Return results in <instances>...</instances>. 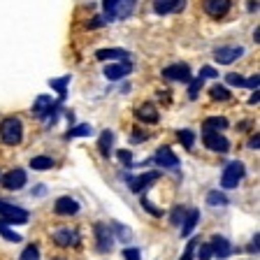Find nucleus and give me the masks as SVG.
<instances>
[{"label":"nucleus","instance_id":"nucleus-1","mask_svg":"<svg viewBox=\"0 0 260 260\" xmlns=\"http://www.w3.org/2000/svg\"><path fill=\"white\" fill-rule=\"evenodd\" d=\"M137 0H105L103 10H105V21H116V19H125L133 14Z\"/></svg>","mask_w":260,"mask_h":260},{"label":"nucleus","instance_id":"nucleus-2","mask_svg":"<svg viewBox=\"0 0 260 260\" xmlns=\"http://www.w3.org/2000/svg\"><path fill=\"white\" fill-rule=\"evenodd\" d=\"M21 135H23V125L16 116H10V119H5L0 123V140L5 142L7 146L19 144V142H21Z\"/></svg>","mask_w":260,"mask_h":260},{"label":"nucleus","instance_id":"nucleus-3","mask_svg":"<svg viewBox=\"0 0 260 260\" xmlns=\"http://www.w3.org/2000/svg\"><path fill=\"white\" fill-rule=\"evenodd\" d=\"M0 216H3L5 223H19V225L28 223V211L16 205H10L5 200H0Z\"/></svg>","mask_w":260,"mask_h":260},{"label":"nucleus","instance_id":"nucleus-4","mask_svg":"<svg viewBox=\"0 0 260 260\" xmlns=\"http://www.w3.org/2000/svg\"><path fill=\"white\" fill-rule=\"evenodd\" d=\"M242 177H244V165L239 160H235V162H230L225 170H223V177H221V186L223 188H237V184L242 181Z\"/></svg>","mask_w":260,"mask_h":260},{"label":"nucleus","instance_id":"nucleus-5","mask_svg":"<svg viewBox=\"0 0 260 260\" xmlns=\"http://www.w3.org/2000/svg\"><path fill=\"white\" fill-rule=\"evenodd\" d=\"M202 142H205L207 149H211V151H216V153L230 151V142H228L221 133H216V130H205V133H202Z\"/></svg>","mask_w":260,"mask_h":260},{"label":"nucleus","instance_id":"nucleus-6","mask_svg":"<svg viewBox=\"0 0 260 260\" xmlns=\"http://www.w3.org/2000/svg\"><path fill=\"white\" fill-rule=\"evenodd\" d=\"M162 77L170 81H190V68L186 63H174V65H168L165 70H162Z\"/></svg>","mask_w":260,"mask_h":260},{"label":"nucleus","instance_id":"nucleus-7","mask_svg":"<svg viewBox=\"0 0 260 260\" xmlns=\"http://www.w3.org/2000/svg\"><path fill=\"white\" fill-rule=\"evenodd\" d=\"M26 172L23 170H12V172H7L5 177H3V186H5L7 190H19V188H23L26 186Z\"/></svg>","mask_w":260,"mask_h":260},{"label":"nucleus","instance_id":"nucleus-8","mask_svg":"<svg viewBox=\"0 0 260 260\" xmlns=\"http://www.w3.org/2000/svg\"><path fill=\"white\" fill-rule=\"evenodd\" d=\"M242 54H244L242 47H218L216 51H214V58H216L221 65H230L233 60H237Z\"/></svg>","mask_w":260,"mask_h":260},{"label":"nucleus","instance_id":"nucleus-9","mask_svg":"<svg viewBox=\"0 0 260 260\" xmlns=\"http://www.w3.org/2000/svg\"><path fill=\"white\" fill-rule=\"evenodd\" d=\"M153 160H156L160 168H177L179 165V158L172 153L170 146H160V149L156 151V156H153Z\"/></svg>","mask_w":260,"mask_h":260},{"label":"nucleus","instance_id":"nucleus-10","mask_svg":"<svg viewBox=\"0 0 260 260\" xmlns=\"http://www.w3.org/2000/svg\"><path fill=\"white\" fill-rule=\"evenodd\" d=\"M158 177H160L158 172H146V174H142V177H135V179L130 177L128 179V181H130V190H133V193H142V190L149 188V184H153Z\"/></svg>","mask_w":260,"mask_h":260},{"label":"nucleus","instance_id":"nucleus-11","mask_svg":"<svg viewBox=\"0 0 260 260\" xmlns=\"http://www.w3.org/2000/svg\"><path fill=\"white\" fill-rule=\"evenodd\" d=\"M186 0H153V12L156 14H170V12L184 10Z\"/></svg>","mask_w":260,"mask_h":260},{"label":"nucleus","instance_id":"nucleus-12","mask_svg":"<svg viewBox=\"0 0 260 260\" xmlns=\"http://www.w3.org/2000/svg\"><path fill=\"white\" fill-rule=\"evenodd\" d=\"M95 237H98V249L100 251H109L114 246V237L105 223H98L95 225Z\"/></svg>","mask_w":260,"mask_h":260},{"label":"nucleus","instance_id":"nucleus-13","mask_svg":"<svg viewBox=\"0 0 260 260\" xmlns=\"http://www.w3.org/2000/svg\"><path fill=\"white\" fill-rule=\"evenodd\" d=\"M228 10H230V0H205V12L214 19L223 16Z\"/></svg>","mask_w":260,"mask_h":260},{"label":"nucleus","instance_id":"nucleus-14","mask_svg":"<svg viewBox=\"0 0 260 260\" xmlns=\"http://www.w3.org/2000/svg\"><path fill=\"white\" fill-rule=\"evenodd\" d=\"M54 209H56V214H60V216H72V214L79 211V202L72 200V198H58Z\"/></svg>","mask_w":260,"mask_h":260},{"label":"nucleus","instance_id":"nucleus-15","mask_svg":"<svg viewBox=\"0 0 260 260\" xmlns=\"http://www.w3.org/2000/svg\"><path fill=\"white\" fill-rule=\"evenodd\" d=\"M54 100L49 95H40L38 100H35V105H32V114L38 116V119H47V114L54 109Z\"/></svg>","mask_w":260,"mask_h":260},{"label":"nucleus","instance_id":"nucleus-16","mask_svg":"<svg viewBox=\"0 0 260 260\" xmlns=\"http://www.w3.org/2000/svg\"><path fill=\"white\" fill-rule=\"evenodd\" d=\"M130 70H133V65L123 60V63H116V65H107V68H105V77H107L109 81H116V79L128 75Z\"/></svg>","mask_w":260,"mask_h":260},{"label":"nucleus","instance_id":"nucleus-17","mask_svg":"<svg viewBox=\"0 0 260 260\" xmlns=\"http://www.w3.org/2000/svg\"><path fill=\"white\" fill-rule=\"evenodd\" d=\"M209 246H211V253L218 255V258H228V255L233 253V246H230V242L225 237H214Z\"/></svg>","mask_w":260,"mask_h":260},{"label":"nucleus","instance_id":"nucleus-18","mask_svg":"<svg viewBox=\"0 0 260 260\" xmlns=\"http://www.w3.org/2000/svg\"><path fill=\"white\" fill-rule=\"evenodd\" d=\"M77 239H79V235L75 233V230H56L54 233V242L58 244V246H72V244H77Z\"/></svg>","mask_w":260,"mask_h":260},{"label":"nucleus","instance_id":"nucleus-19","mask_svg":"<svg viewBox=\"0 0 260 260\" xmlns=\"http://www.w3.org/2000/svg\"><path fill=\"white\" fill-rule=\"evenodd\" d=\"M137 119L144 121V123H156V121H158V109L153 107L151 103L142 105V107L137 109Z\"/></svg>","mask_w":260,"mask_h":260},{"label":"nucleus","instance_id":"nucleus-20","mask_svg":"<svg viewBox=\"0 0 260 260\" xmlns=\"http://www.w3.org/2000/svg\"><path fill=\"white\" fill-rule=\"evenodd\" d=\"M198 221H200V211H198V209H190L188 216L184 218V225H181V235H184V237H188V235L195 230Z\"/></svg>","mask_w":260,"mask_h":260},{"label":"nucleus","instance_id":"nucleus-21","mask_svg":"<svg viewBox=\"0 0 260 260\" xmlns=\"http://www.w3.org/2000/svg\"><path fill=\"white\" fill-rule=\"evenodd\" d=\"M95 58H98V60L128 58V51H123V49H100V51H95Z\"/></svg>","mask_w":260,"mask_h":260},{"label":"nucleus","instance_id":"nucleus-22","mask_svg":"<svg viewBox=\"0 0 260 260\" xmlns=\"http://www.w3.org/2000/svg\"><path fill=\"white\" fill-rule=\"evenodd\" d=\"M112 142H114L112 130H105L103 135H100V142H98V149H100L103 156H109V151H112Z\"/></svg>","mask_w":260,"mask_h":260},{"label":"nucleus","instance_id":"nucleus-23","mask_svg":"<svg viewBox=\"0 0 260 260\" xmlns=\"http://www.w3.org/2000/svg\"><path fill=\"white\" fill-rule=\"evenodd\" d=\"M205 130H225L228 128V121L223 119V116H209V119H205V125H202Z\"/></svg>","mask_w":260,"mask_h":260},{"label":"nucleus","instance_id":"nucleus-24","mask_svg":"<svg viewBox=\"0 0 260 260\" xmlns=\"http://www.w3.org/2000/svg\"><path fill=\"white\" fill-rule=\"evenodd\" d=\"M30 168L32 170H40V172H42V170H51V168H54V160H51L49 156H35L30 160Z\"/></svg>","mask_w":260,"mask_h":260},{"label":"nucleus","instance_id":"nucleus-25","mask_svg":"<svg viewBox=\"0 0 260 260\" xmlns=\"http://www.w3.org/2000/svg\"><path fill=\"white\" fill-rule=\"evenodd\" d=\"M0 235H3V237L7 239V242H21V235L19 233H14V230H10V228H7V223L3 221V218H0Z\"/></svg>","mask_w":260,"mask_h":260},{"label":"nucleus","instance_id":"nucleus-26","mask_svg":"<svg viewBox=\"0 0 260 260\" xmlns=\"http://www.w3.org/2000/svg\"><path fill=\"white\" fill-rule=\"evenodd\" d=\"M68 81H70V77H60V79H49V86L58 91L60 100L65 98V88H68Z\"/></svg>","mask_w":260,"mask_h":260},{"label":"nucleus","instance_id":"nucleus-27","mask_svg":"<svg viewBox=\"0 0 260 260\" xmlns=\"http://www.w3.org/2000/svg\"><path fill=\"white\" fill-rule=\"evenodd\" d=\"M207 205H211V207H223V205H228V198L223 193H218V190H211L209 195H207Z\"/></svg>","mask_w":260,"mask_h":260},{"label":"nucleus","instance_id":"nucleus-28","mask_svg":"<svg viewBox=\"0 0 260 260\" xmlns=\"http://www.w3.org/2000/svg\"><path fill=\"white\" fill-rule=\"evenodd\" d=\"M91 133H93L91 125H88V123H81V125H77V128L68 130V137H88Z\"/></svg>","mask_w":260,"mask_h":260},{"label":"nucleus","instance_id":"nucleus-29","mask_svg":"<svg viewBox=\"0 0 260 260\" xmlns=\"http://www.w3.org/2000/svg\"><path fill=\"white\" fill-rule=\"evenodd\" d=\"M179 142H181L186 149H193V144H195V133H193V130H179Z\"/></svg>","mask_w":260,"mask_h":260},{"label":"nucleus","instance_id":"nucleus-30","mask_svg":"<svg viewBox=\"0 0 260 260\" xmlns=\"http://www.w3.org/2000/svg\"><path fill=\"white\" fill-rule=\"evenodd\" d=\"M211 98H214V100H228V98H230V91H228L225 86H211Z\"/></svg>","mask_w":260,"mask_h":260},{"label":"nucleus","instance_id":"nucleus-31","mask_svg":"<svg viewBox=\"0 0 260 260\" xmlns=\"http://www.w3.org/2000/svg\"><path fill=\"white\" fill-rule=\"evenodd\" d=\"M19 260H40V249L38 246H26V249H23V253H21V258Z\"/></svg>","mask_w":260,"mask_h":260},{"label":"nucleus","instance_id":"nucleus-32","mask_svg":"<svg viewBox=\"0 0 260 260\" xmlns=\"http://www.w3.org/2000/svg\"><path fill=\"white\" fill-rule=\"evenodd\" d=\"M198 242H200V239H190V242L186 244V251L181 253V258H179V260H193V253H195V246H198Z\"/></svg>","mask_w":260,"mask_h":260},{"label":"nucleus","instance_id":"nucleus-33","mask_svg":"<svg viewBox=\"0 0 260 260\" xmlns=\"http://www.w3.org/2000/svg\"><path fill=\"white\" fill-rule=\"evenodd\" d=\"M200 88H202V79H200V77H198V79H190V86H188V98H190V100H195V98H198Z\"/></svg>","mask_w":260,"mask_h":260},{"label":"nucleus","instance_id":"nucleus-34","mask_svg":"<svg viewBox=\"0 0 260 260\" xmlns=\"http://www.w3.org/2000/svg\"><path fill=\"white\" fill-rule=\"evenodd\" d=\"M225 81L230 84V86H244V77L237 75V72H230V75L225 77Z\"/></svg>","mask_w":260,"mask_h":260},{"label":"nucleus","instance_id":"nucleus-35","mask_svg":"<svg viewBox=\"0 0 260 260\" xmlns=\"http://www.w3.org/2000/svg\"><path fill=\"white\" fill-rule=\"evenodd\" d=\"M142 207H144V209L149 211V214H151V216H162V211H160V209H156V207H153L151 202L146 200V198H142Z\"/></svg>","mask_w":260,"mask_h":260},{"label":"nucleus","instance_id":"nucleus-36","mask_svg":"<svg viewBox=\"0 0 260 260\" xmlns=\"http://www.w3.org/2000/svg\"><path fill=\"white\" fill-rule=\"evenodd\" d=\"M214 77H218V72L214 68H209V65H205L200 70V79H214Z\"/></svg>","mask_w":260,"mask_h":260},{"label":"nucleus","instance_id":"nucleus-37","mask_svg":"<svg viewBox=\"0 0 260 260\" xmlns=\"http://www.w3.org/2000/svg\"><path fill=\"white\" fill-rule=\"evenodd\" d=\"M123 260H140V249H123Z\"/></svg>","mask_w":260,"mask_h":260},{"label":"nucleus","instance_id":"nucleus-38","mask_svg":"<svg viewBox=\"0 0 260 260\" xmlns=\"http://www.w3.org/2000/svg\"><path fill=\"white\" fill-rule=\"evenodd\" d=\"M244 86L246 88H258L260 86V77L253 75V77H249V79H244Z\"/></svg>","mask_w":260,"mask_h":260},{"label":"nucleus","instance_id":"nucleus-39","mask_svg":"<svg viewBox=\"0 0 260 260\" xmlns=\"http://www.w3.org/2000/svg\"><path fill=\"white\" fill-rule=\"evenodd\" d=\"M119 160L123 162V165H130V162H133V153L125 151V149H121V151H119Z\"/></svg>","mask_w":260,"mask_h":260},{"label":"nucleus","instance_id":"nucleus-40","mask_svg":"<svg viewBox=\"0 0 260 260\" xmlns=\"http://www.w3.org/2000/svg\"><path fill=\"white\" fill-rule=\"evenodd\" d=\"M211 255H214V253H211V246H209V244H202V246H200V260H209Z\"/></svg>","mask_w":260,"mask_h":260},{"label":"nucleus","instance_id":"nucleus-41","mask_svg":"<svg viewBox=\"0 0 260 260\" xmlns=\"http://www.w3.org/2000/svg\"><path fill=\"white\" fill-rule=\"evenodd\" d=\"M105 23V16H95L91 23H88V28H98V26H103Z\"/></svg>","mask_w":260,"mask_h":260},{"label":"nucleus","instance_id":"nucleus-42","mask_svg":"<svg viewBox=\"0 0 260 260\" xmlns=\"http://www.w3.org/2000/svg\"><path fill=\"white\" fill-rule=\"evenodd\" d=\"M249 146H251V149H258V146H260L258 135H255V137H251V140H249Z\"/></svg>","mask_w":260,"mask_h":260},{"label":"nucleus","instance_id":"nucleus-43","mask_svg":"<svg viewBox=\"0 0 260 260\" xmlns=\"http://www.w3.org/2000/svg\"><path fill=\"white\" fill-rule=\"evenodd\" d=\"M258 100H260V95H258V88H255V93L249 98V105H258Z\"/></svg>","mask_w":260,"mask_h":260},{"label":"nucleus","instance_id":"nucleus-44","mask_svg":"<svg viewBox=\"0 0 260 260\" xmlns=\"http://www.w3.org/2000/svg\"><path fill=\"white\" fill-rule=\"evenodd\" d=\"M142 140H146V133L142 135V133H133V142H142Z\"/></svg>","mask_w":260,"mask_h":260},{"label":"nucleus","instance_id":"nucleus-45","mask_svg":"<svg viewBox=\"0 0 260 260\" xmlns=\"http://www.w3.org/2000/svg\"><path fill=\"white\" fill-rule=\"evenodd\" d=\"M258 235H255V237H253V244H251V251H255V253H258Z\"/></svg>","mask_w":260,"mask_h":260},{"label":"nucleus","instance_id":"nucleus-46","mask_svg":"<svg viewBox=\"0 0 260 260\" xmlns=\"http://www.w3.org/2000/svg\"><path fill=\"white\" fill-rule=\"evenodd\" d=\"M56 260H63V258H56Z\"/></svg>","mask_w":260,"mask_h":260}]
</instances>
